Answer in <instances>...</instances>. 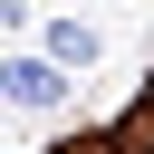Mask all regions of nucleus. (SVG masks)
<instances>
[{
  "instance_id": "obj_2",
  "label": "nucleus",
  "mask_w": 154,
  "mask_h": 154,
  "mask_svg": "<svg viewBox=\"0 0 154 154\" xmlns=\"http://www.w3.org/2000/svg\"><path fill=\"white\" fill-rule=\"evenodd\" d=\"M48 58H58V67H87V58H96V29H87V19H58V29H48Z\"/></svg>"
},
{
  "instance_id": "obj_1",
  "label": "nucleus",
  "mask_w": 154,
  "mask_h": 154,
  "mask_svg": "<svg viewBox=\"0 0 154 154\" xmlns=\"http://www.w3.org/2000/svg\"><path fill=\"white\" fill-rule=\"evenodd\" d=\"M0 96L29 106V116H48V106L67 96V77H58V58H10V67H0Z\"/></svg>"
}]
</instances>
